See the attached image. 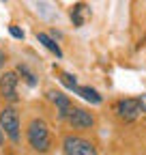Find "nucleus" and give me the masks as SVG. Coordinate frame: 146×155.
I'll list each match as a JSON object with an SVG mask.
<instances>
[{"label": "nucleus", "mask_w": 146, "mask_h": 155, "mask_svg": "<svg viewBox=\"0 0 146 155\" xmlns=\"http://www.w3.org/2000/svg\"><path fill=\"white\" fill-rule=\"evenodd\" d=\"M28 142L34 151L39 153H45L49 149V131H47V125L45 121L41 119H34L28 127Z\"/></svg>", "instance_id": "1"}, {"label": "nucleus", "mask_w": 146, "mask_h": 155, "mask_svg": "<svg viewBox=\"0 0 146 155\" xmlns=\"http://www.w3.org/2000/svg\"><path fill=\"white\" fill-rule=\"evenodd\" d=\"M0 129H5V134L13 142L20 140V116L13 108H5L0 112Z\"/></svg>", "instance_id": "2"}, {"label": "nucleus", "mask_w": 146, "mask_h": 155, "mask_svg": "<svg viewBox=\"0 0 146 155\" xmlns=\"http://www.w3.org/2000/svg\"><path fill=\"white\" fill-rule=\"evenodd\" d=\"M62 147L67 155H97V149L93 147V142L80 138V136H67Z\"/></svg>", "instance_id": "3"}, {"label": "nucleus", "mask_w": 146, "mask_h": 155, "mask_svg": "<svg viewBox=\"0 0 146 155\" xmlns=\"http://www.w3.org/2000/svg\"><path fill=\"white\" fill-rule=\"evenodd\" d=\"M67 119H69V123L75 129H88V127H93V123H95V116L90 112H86V110H82V108H71Z\"/></svg>", "instance_id": "4"}, {"label": "nucleus", "mask_w": 146, "mask_h": 155, "mask_svg": "<svg viewBox=\"0 0 146 155\" xmlns=\"http://www.w3.org/2000/svg\"><path fill=\"white\" fill-rule=\"evenodd\" d=\"M116 112H118V116L122 121H135L140 116V112H142V108H140L138 99H122V101H118Z\"/></svg>", "instance_id": "5"}, {"label": "nucleus", "mask_w": 146, "mask_h": 155, "mask_svg": "<svg viewBox=\"0 0 146 155\" xmlns=\"http://www.w3.org/2000/svg\"><path fill=\"white\" fill-rule=\"evenodd\" d=\"M15 86H17V75H15L13 71H7L2 78H0V91H2V97H5V99H9V101H15V99H17Z\"/></svg>", "instance_id": "6"}, {"label": "nucleus", "mask_w": 146, "mask_h": 155, "mask_svg": "<svg viewBox=\"0 0 146 155\" xmlns=\"http://www.w3.org/2000/svg\"><path fill=\"white\" fill-rule=\"evenodd\" d=\"M49 97H52V101L58 106V110H60V119H67L69 112H71V101H69V97H65L62 93H49Z\"/></svg>", "instance_id": "7"}, {"label": "nucleus", "mask_w": 146, "mask_h": 155, "mask_svg": "<svg viewBox=\"0 0 146 155\" xmlns=\"http://www.w3.org/2000/svg\"><path fill=\"white\" fill-rule=\"evenodd\" d=\"M75 93L82 97V99L90 101V104H101V95H99L95 88H90V86H78Z\"/></svg>", "instance_id": "8"}, {"label": "nucleus", "mask_w": 146, "mask_h": 155, "mask_svg": "<svg viewBox=\"0 0 146 155\" xmlns=\"http://www.w3.org/2000/svg\"><path fill=\"white\" fill-rule=\"evenodd\" d=\"M36 39H39V43H43L49 52H54V54H56V56H62V52H60V48H58V43L56 41H54V39L52 37H47L45 32H36Z\"/></svg>", "instance_id": "9"}, {"label": "nucleus", "mask_w": 146, "mask_h": 155, "mask_svg": "<svg viewBox=\"0 0 146 155\" xmlns=\"http://www.w3.org/2000/svg\"><path fill=\"white\" fill-rule=\"evenodd\" d=\"M86 11V7L84 5H75V9H73V13H71V17H73V24H75V26H82L84 24V13Z\"/></svg>", "instance_id": "10"}, {"label": "nucleus", "mask_w": 146, "mask_h": 155, "mask_svg": "<svg viewBox=\"0 0 146 155\" xmlns=\"http://www.w3.org/2000/svg\"><path fill=\"white\" fill-rule=\"evenodd\" d=\"M62 82H65L69 88H73V91L78 88V84H75V78H73L71 73H62Z\"/></svg>", "instance_id": "11"}, {"label": "nucleus", "mask_w": 146, "mask_h": 155, "mask_svg": "<svg viewBox=\"0 0 146 155\" xmlns=\"http://www.w3.org/2000/svg\"><path fill=\"white\" fill-rule=\"evenodd\" d=\"M17 71H20V73H24V75H26V80H28V84H30V86L34 84V75H32V73H30V71H28L26 67H22V65H20V67H17Z\"/></svg>", "instance_id": "12"}, {"label": "nucleus", "mask_w": 146, "mask_h": 155, "mask_svg": "<svg viewBox=\"0 0 146 155\" xmlns=\"http://www.w3.org/2000/svg\"><path fill=\"white\" fill-rule=\"evenodd\" d=\"M11 35H13V37H20V39L24 37V32H22L20 28H15V26H11Z\"/></svg>", "instance_id": "13"}, {"label": "nucleus", "mask_w": 146, "mask_h": 155, "mask_svg": "<svg viewBox=\"0 0 146 155\" xmlns=\"http://www.w3.org/2000/svg\"><path fill=\"white\" fill-rule=\"evenodd\" d=\"M138 101H140V108H142V112H146V95H142Z\"/></svg>", "instance_id": "14"}, {"label": "nucleus", "mask_w": 146, "mask_h": 155, "mask_svg": "<svg viewBox=\"0 0 146 155\" xmlns=\"http://www.w3.org/2000/svg\"><path fill=\"white\" fill-rule=\"evenodd\" d=\"M2 65H5V54L0 52V67H2Z\"/></svg>", "instance_id": "15"}, {"label": "nucleus", "mask_w": 146, "mask_h": 155, "mask_svg": "<svg viewBox=\"0 0 146 155\" xmlns=\"http://www.w3.org/2000/svg\"><path fill=\"white\" fill-rule=\"evenodd\" d=\"M0 144H2V129H0Z\"/></svg>", "instance_id": "16"}]
</instances>
